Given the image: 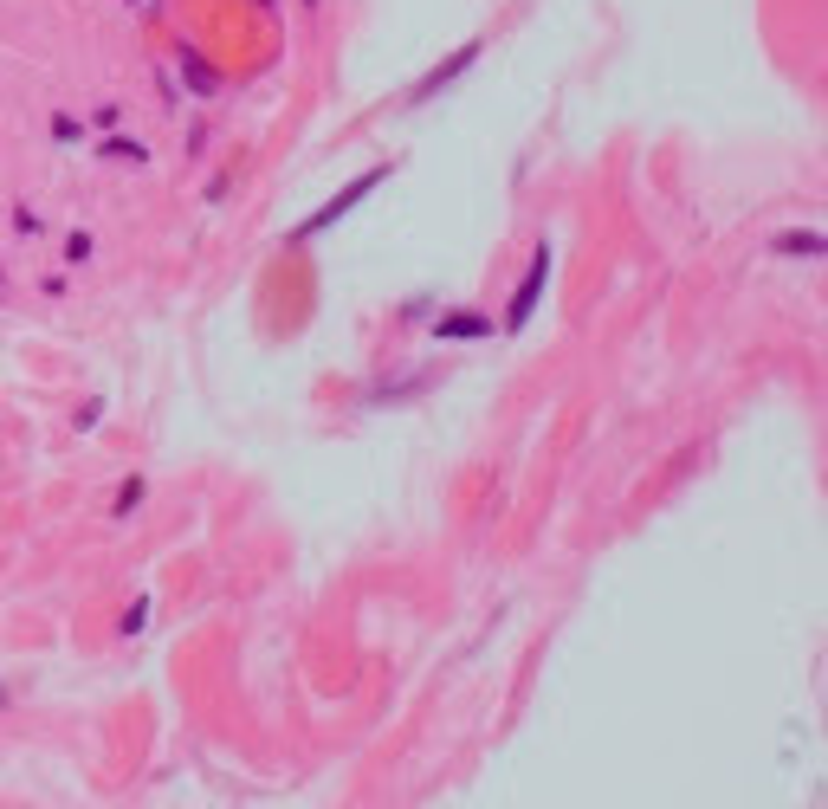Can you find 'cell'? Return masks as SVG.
<instances>
[{
	"label": "cell",
	"instance_id": "obj_6",
	"mask_svg": "<svg viewBox=\"0 0 828 809\" xmlns=\"http://www.w3.org/2000/svg\"><path fill=\"white\" fill-rule=\"evenodd\" d=\"M440 331H447V337H479V331H486V318H447Z\"/></svg>",
	"mask_w": 828,
	"mask_h": 809
},
{
	"label": "cell",
	"instance_id": "obj_9",
	"mask_svg": "<svg viewBox=\"0 0 828 809\" xmlns=\"http://www.w3.org/2000/svg\"><path fill=\"white\" fill-rule=\"evenodd\" d=\"M143 615H149V602L136 596V602H130V615H123V635H136V628H143Z\"/></svg>",
	"mask_w": 828,
	"mask_h": 809
},
{
	"label": "cell",
	"instance_id": "obj_11",
	"mask_svg": "<svg viewBox=\"0 0 828 809\" xmlns=\"http://www.w3.org/2000/svg\"><path fill=\"white\" fill-rule=\"evenodd\" d=\"M130 7H136V0H130Z\"/></svg>",
	"mask_w": 828,
	"mask_h": 809
},
{
	"label": "cell",
	"instance_id": "obj_7",
	"mask_svg": "<svg viewBox=\"0 0 828 809\" xmlns=\"http://www.w3.org/2000/svg\"><path fill=\"white\" fill-rule=\"evenodd\" d=\"M136 499H143V479H130V486L117 492V518H130V512H136Z\"/></svg>",
	"mask_w": 828,
	"mask_h": 809
},
{
	"label": "cell",
	"instance_id": "obj_10",
	"mask_svg": "<svg viewBox=\"0 0 828 809\" xmlns=\"http://www.w3.org/2000/svg\"><path fill=\"white\" fill-rule=\"evenodd\" d=\"M305 7H311V0H305Z\"/></svg>",
	"mask_w": 828,
	"mask_h": 809
},
{
	"label": "cell",
	"instance_id": "obj_4",
	"mask_svg": "<svg viewBox=\"0 0 828 809\" xmlns=\"http://www.w3.org/2000/svg\"><path fill=\"white\" fill-rule=\"evenodd\" d=\"M770 253H796V259H822V233H777Z\"/></svg>",
	"mask_w": 828,
	"mask_h": 809
},
{
	"label": "cell",
	"instance_id": "obj_5",
	"mask_svg": "<svg viewBox=\"0 0 828 809\" xmlns=\"http://www.w3.org/2000/svg\"><path fill=\"white\" fill-rule=\"evenodd\" d=\"M182 72H188V85H195V98H214V91H220V78L207 72V65H201L188 46H182Z\"/></svg>",
	"mask_w": 828,
	"mask_h": 809
},
{
	"label": "cell",
	"instance_id": "obj_1",
	"mask_svg": "<svg viewBox=\"0 0 828 809\" xmlns=\"http://www.w3.org/2000/svg\"><path fill=\"white\" fill-rule=\"evenodd\" d=\"M544 285H550V240L531 253V272H524V285L512 292V305H505V331L531 324V311H537V298H544Z\"/></svg>",
	"mask_w": 828,
	"mask_h": 809
},
{
	"label": "cell",
	"instance_id": "obj_8",
	"mask_svg": "<svg viewBox=\"0 0 828 809\" xmlns=\"http://www.w3.org/2000/svg\"><path fill=\"white\" fill-rule=\"evenodd\" d=\"M104 156H117V162H143L149 149H143V143H104Z\"/></svg>",
	"mask_w": 828,
	"mask_h": 809
},
{
	"label": "cell",
	"instance_id": "obj_3",
	"mask_svg": "<svg viewBox=\"0 0 828 809\" xmlns=\"http://www.w3.org/2000/svg\"><path fill=\"white\" fill-rule=\"evenodd\" d=\"M473 59H479V39H466V46H460V52H453V59H447V65H434V72H427V78H421V85H414V104H427V98H440V91H447V85H453V78H460V72H466V65H473Z\"/></svg>",
	"mask_w": 828,
	"mask_h": 809
},
{
	"label": "cell",
	"instance_id": "obj_2",
	"mask_svg": "<svg viewBox=\"0 0 828 809\" xmlns=\"http://www.w3.org/2000/svg\"><path fill=\"white\" fill-rule=\"evenodd\" d=\"M376 182H389V162H382V169H369L363 182H350V188H343L337 201H330V208H317L311 221H298V227H292V240H311V233H324L330 221H343V214H350V208H356V201H363V195H369V188H376Z\"/></svg>",
	"mask_w": 828,
	"mask_h": 809
}]
</instances>
